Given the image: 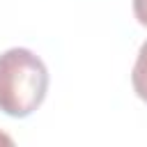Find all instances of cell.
Listing matches in <instances>:
<instances>
[{
    "label": "cell",
    "mask_w": 147,
    "mask_h": 147,
    "mask_svg": "<svg viewBox=\"0 0 147 147\" xmlns=\"http://www.w3.org/2000/svg\"><path fill=\"white\" fill-rule=\"evenodd\" d=\"M48 69L28 48H9L0 55V110L9 117L32 115L46 99Z\"/></svg>",
    "instance_id": "6da1fadb"
},
{
    "label": "cell",
    "mask_w": 147,
    "mask_h": 147,
    "mask_svg": "<svg viewBox=\"0 0 147 147\" xmlns=\"http://www.w3.org/2000/svg\"><path fill=\"white\" fill-rule=\"evenodd\" d=\"M131 83H133L136 94L147 103V41L138 51V57H136V64H133V74H131Z\"/></svg>",
    "instance_id": "7a4b0ae2"
},
{
    "label": "cell",
    "mask_w": 147,
    "mask_h": 147,
    "mask_svg": "<svg viewBox=\"0 0 147 147\" xmlns=\"http://www.w3.org/2000/svg\"><path fill=\"white\" fill-rule=\"evenodd\" d=\"M133 14L138 23L147 28V0H133Z\"/></svg>",
    "instance_id": "3957f363"
},
{
    "label": "cell",
    "mask_w": 147,
    "mask_h": 147,
    "mask_svg": "<svg viewBox=\"0 0 147 147\" xmlns=\"http://www.w3.org/2000/svg\"><path fill=\"white\" fill-rule=\"evenodd\" d=\"M11 142H14V140H11L7 133H2V131H0V145H11Z\"/></svg>",
    "instance_id": "277c9868"
}]
</instances>
